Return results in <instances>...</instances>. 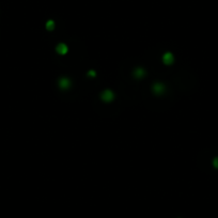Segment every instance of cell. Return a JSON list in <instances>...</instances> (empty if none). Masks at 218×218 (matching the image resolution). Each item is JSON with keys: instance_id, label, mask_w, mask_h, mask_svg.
<instances>
[{"instance_id": "8992f818", "label": "cell", "mask_w": 218, "mask_h": 218, "mask_svg": "<svg viewBox=\"0 0 218 218\" xmlns=\"http://www.w3.org/2000/svg\"><path fill=\"white\" fill-rule=\"evenodd\" d=\"M68 47L64 43H60V44H58L57 45V47H56V51L59 55H65V53H68Z\"/></svg>"}, {"instance_id": "7a4b0ae2", "label": "cell", "mask_w": 218, "mask_h": 218, "mask_svg": "<svg viewBox=\"0 0 218 218\" xmlns=\"http://www.w3.org/2000/svg\"><path fill=\"white\" fill-rule=\"evenodd\" d=\"M58 86L61 90H68L72 87V81L68 77H61L58 81Z\"/></svg>"}, {"instance_id": "277c9868", "label": "cell", "mask_w": 218, "mask_h": 218, "mask_svg": "<svg viewBox=\"0 0 218 218\" xmlns=\"http://www.w3.org/2000/svg\"><path fill=\"white\" fill-rule=\"evenodd\" d=\"M146 70L143 68H141V66H138V68H136L135 70H134V72H133V75H134V77H135L136 79H141L143 78L144 76H146Z\"/></svg>"}, {"instance_id": "9c48e42d", "label": "cell", "mask_w": 218, "mask_h": 218, "mask_svg": "<svg viewBox=\"0 0 218 218\" xmlns=\"http://www.w3.org/2000/svg\"><path fill=\"white\" fill-rule=\"evenodd\" d=\"M213 165H214L215 168H218V157L214 158V160H213Z\"/></svg>"}, {"instance_id": "5b68a950", "label": "cell", "mask_w": 218, "mask_h": 218, "mask_svg": "<svg viewBox=\"0 0 218 218\" xmlns=\"http://www.w3.org/2000/svg\"><path fill=\"white\" fill-rule=\"evenodd\" d=\"M174 61V58H173V55L171 53H165L164 56H162V62L166 64V65H171Z\"/></svg>"}, {"instance_id": "ba28073f", "label": "cell", "mask_w": 218, "mask_h": 218, "mask_svg": "<svg viewBox=\"0 0 218 218\" xmlns=\"http://www.w3.org/2000/svg\"><path fill=\"white\" fill-rule=\"evenodd\" d=\"M96 76V73H95V71H89L88 72V77H95Z\"/></svg>"}, {"instance_id": "6da1fadb", "label": "cell", "mask_w": 218, "mask_h": 218, "mask_svg": "<svg viewBox=\"0 0 218 218\" xmlns=\"http://www.w3.org/2000/svg\"><path fill=\"white\" fill-rule=\"evenodd\" d=\"M152 91L155 95H162L166 92V86L162 83H155L152 86Z\"/></svg>"}, {"instance_id": "3957f363", "label": "cell", "mask_w": 218, "mask_h": 218, "mask_svg": "<svg viewBox=\"0 0 218 218\" xmlns=\"http://www.w3.org/2000/svg\"><path fill=\"white\" fill-rule=\"evenodd\" d=\"M101 98L102 101L105 102V103H110L114 100V93L111 90H105L102 92Z\"/></svg>"}, {"instance_id": "52a82bcc", "label": "cell", "mask_w": 218, "mask_h": 218, "mask_svg": "<svg viewBox=\"0 0 218 218\" xmlns=\"http://www.w3.org/2000/svg\"><path fill=\"white\" fill-rule=\"evenodd\" d=\"M46 28H47V30L53 31V29H55V23H53V20H48V22L46 23Z\"/></svg>"}]
</instances>
